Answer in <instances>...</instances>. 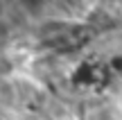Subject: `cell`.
Segmentation results:
<instances>
[{"label":"cell","mask_w":122,"mask_h":120,"mask_svg":"<svg viewBox=\"0 0 122 120\" xmlns=\"http://www.w3.org/2000/svg\"><path fill=\"white\" fill-rule=\"evenodd\" d=\"M48 2H50V0H20L23 9H25V11H30V14H39V11H43Z\"/></svg>","instance_id":"6da1fadb"},{"label":"cell","mask_w":122,"mask_h":120,"mask_svg":"<svg viewBox=\"0 0 122 120\" xmlns=\"http://www.w3.org/2000/svg\"><path fill=\"white\" fill-rule=\"evenodd\" d=\"M5 34H7V30H5V27H2V25H0V39H2V36H5Z\"/></svg>","instance_id":"7a4b0ae2"}]
</instances>
